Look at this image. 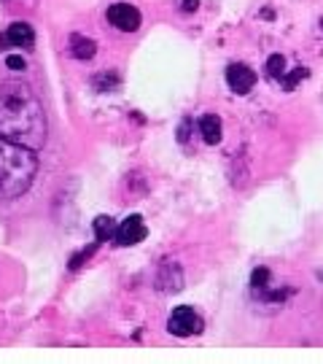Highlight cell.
<instances>
[{"instance_id": "1", "label": "cell", "mask_w": 323, "mask_h": 364, "mask_svg": "<svg viewBox=\"0 0 323 364\" xmlns=\"http://www.w3.org/2000/svg\"><path fill=\"white\" fill-rule=\"evenodd\" d=\"M0 135L38 151L46 143V114L33 89L22 81L0 84Z\"/></svg>"}, {"instance_id": "2", "label": "cell", "mask_w": 323, "mask_h": 364, "mask_svg": "<svg viewBox=\"0 0 323 364\" xmlns=\"http://www.w3.org/2000/svg\"><path fill=\"white\" fill-rule=\"evenodd\" d=\"M38 159L33 149L0 135V197H22L33 187Z\"/></svg>"}, {"instance_id": "3", "label": "cell", "mask_w": 323, "mask_h": 364, "mask_svg": "<svg viewBox=\"0 0 323 364\" xmlns=\"http://www.w3.org/2000/svg\"><path fill=\"white\" fill-rule=\"evenodd\" d=\"M167 330H170L172 335H178V337L200 335V332H202V318H200V313L194 311V308L181 305V308H175V311L170 313V318H167Z\"/></svg>"}, {"instance_id": "4", "label": "cell", "mask_w": 323, "mask_h": 364, "mask_svg": "<svg viewBox=\"0 0 323 364\" xmlns=\"http://www.w3.org/2000/svg\"><path fill=\"white\" fill-rule=\"evenodd\" d=\"M108 22L116 30H121V33H135L143 19H140V11H137L135 6H130V3H114L108 8Z\"/></svg>"}, {"instance_id": "5", "label": "cell", "mask_w": 323, "mask_h": 364, "mask_svg": "<svg viewBox=\"0 0 323 364\" xmlns=\"http://www.w3.org/2000/svg\"><path fill=\"white\" fill-rule=\"evenodd\" d=\"M146 235H149V229L143 224V219L140 216H130V219H124L116 227L114 241H116V245H137L140 241H146Z\"/></svg>"}, {"instance_id": "6", "label": "cell", "mask_w": 323, "mask_h": 364, "mask_svg": "<svg viewBox=\"0 0 323 364\" xmlns=\"http://www.w3.org/2000/svg\"><path fill=\"white\" fill-rule=\"evenodd\" d=\"M226 84H229L232 92H238V95H248L256 84V73L248 65L235 62V65L226 68Z\"/></svg>"}, {"instance_id": "7", "label": "cell", "mask_w": 323, "mask_h": 364, "mask_svg": "<svg viewBox=\"0 0 323 364\" xmlns=\"http://www.w3.org/2000/svg\"><path fill=\"white\" fill-rule=\"evenodd\" d=\"M6 41H8L11 46H25V49H30L35 41V33L27 22H14V25H8V30H6Z\"/></svg>"}, {"instance_id": "8", "label": "cell", "mask_w": 323, "mask_h": 364, "mask_svg": "<svg viewBox=\"0 0 323 364\" xmlns=\"http://www.w3.org/2000/svg\"><path fill=\"white\" fill-rule=\"evenodd\" d=\"M200 133H202V140L207 146L221 143V119L216 114H205L200 119Z\"/></svg>"}, {"instance_id": "9", "label": "cell", "mask_w": 323, "mask_h": 364, "mask_svg": "<svg viewBox=\"0 0 323 364\" xmlns=\"http://www.w3.org/2000/svg\"><path fill=\"white\" fill-rule=\"evenodd\" d=\"M95 52H97V43L92 38H86V35H70V54L76 60H92Z\"/></svg>"}, {"instance_id": "10", "label": "cell", "mask_w": 323, "mask_h": 364, "mask_svg": "<svg viewBox=\"0 0 323 364\" xmlns=\"http://www.w3.org/2000/svg\"><path fill=\"white\" fill-rule=\"evenodd\" d=\"M95 235H97V241H111L114 235H116V222L111 219V216H97L95 219Z\"/></svg>"}, {"instance_id": "11", "label": "cell", "mask_w": 323, "mask_h": 364, "mask_svg": "<svg viewBox=\"0 0 323 364\" xmlns=\"http://www.w3.org/2000/svg\"><path fill=\"white\" fill-rule=\"evenodd\" d=\"M267 76L275 79V81H280V79L286 76V57H283V54H273V57L267 60Z\"/></svg>"}, {"instance_id": "12", "label": "cell", "mask_w": 323, "mask_h": 364, "mask_svg": "<svg viewBox=\"0 0 323 364\" xmlns=\"http://www.w3.org/2000/svg\"><path fill=\"white\" fill-rule=\"evenodd\" d=\"M305 76H307V70L299 65L296 70H291V73H286V76L280 79V87L286 89V92H291V89H296V84H299V81H302Z\"/></svg>"}, {"instance_id": "13", "label": "cell", "mask_w": 323, "mask_h": 364, "mask_svg": "<svg viewBox=\"0 0 323 364\" xmlns=\"http://www.w3.org/2000/svg\"><path fill=\"white\" fill-rule=\"evenodd\" d=\"M6 65L11 70H25V60H22L19 54H8V57H6Z\"/></svg>"}, {"instance_id": "14", "label": "cell", "mask_w": 323, "mask_h": 364, "mask_svg": "<svg viewBox=\"0 0 323 364\" xmlns=\"http://www.w3.org/2000/svg\"><path fill=\"white\" fill-rule=\"evenodd\" d=\"M197 8H200V0H184V3H181V11H186V14L197 11Z\"/></svg>"}, {"instance_id": "15", "label": "cell", "mask_w": 323, "mask_h": 364, "mask_svg": "<svg viewBox=\"0 0 323 364\" xmlns=\"http://www.w3.org/2000/svg\"><path fill=\"white\" fill-rule=\"evenodd\" d=\"M186 138H188V119L181 124V133H178V140H181V143H186Z\"/></svg>"}, {"instance_id": "16", "label": "cell", "mask_w": 323, "mask_h": 364, "mask_svg": "<svg viewBox=\"0 0 323 364\" xmlns=\"http://www.w3.org/2000/svg\"><path fill=\"white\" fill-rule=\"evenodd\" d=\"M321 27H323V17H321Z\"/></svg>"}]
</instances>
